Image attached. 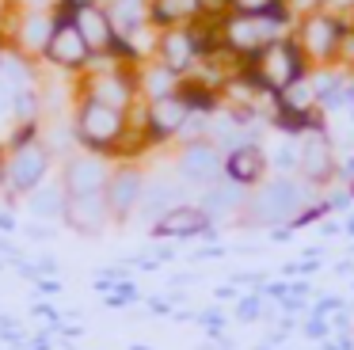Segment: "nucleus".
<instances>
[{
	"mask_svg": "<svg viewBox=\"0 0 354 350\" xmlns=\"http://www.w3.org/2000/svg\"><path fill=\"white\" fill-rule=\"evenodd\" d=\"M149 15L153 27H187V23L202 19V4L198 0H149Z\"/></svg>",
	"mask_w": 354,
	"mask_h": 350,
	"instance_id": "nucleus-21",
	"label": "nucleus"
},
{
	"mask_svg": "<svg viewBox=\"0 0 354 350\" xmlns=\"http://www.w3.org/2000/svg\"><path fill=\"white\" fill-rule=\"evenodd\" d=\"M316 187L305 183L301 175H274L263 179L259 187H252L248 205L240 213V225H255V228H278V225H293L297 213L305 205H313Z\"/></svg>",
	"mask_w": 354,
	"mask_h": 350,
	"instance_id": "nucleus-1",
	"label": "nucleus"
},
{
	"mask_svg": "<svg viewBox=\"0 0 354 350\" xmlns=\"http://www.w3.org/2000/svg\"><path fill=\"white\" fill-rule=\"evenodd\" d=\"M0 232H16V217L8 210H0Z\"/></svg>",
	"mask_w": 354,
	"mask_h": 350,
	"instance_id": "nucleus-35",
	"label": "nucleus"
},
{
	"mask_svg": "<svg viewBox=\"0 0 354 350\" xmlns=\"http://www.w3.org/2000/svg\"><path fill=\"white\" fill-rule=\"evenodd\" d=\"M214 228H217L214 217H209L198 202H179V205H171L164 217H156L153 225H149V232H153L156 240H194V236H214Z\"/></svg>",
	"mask_w": 354,
	"mask_h": 350,
	"instance_id": "nucleus-13",
	"label": "nucleus"
},
{
	"mask_svg": "<svg viewBox=\"0 0 354 350\" xmlns=\"http://www.w3.org/2000/svg\"><path fill=\"white\" fill-rule=\"evenodd\" d=\"M8 50H12V46H8V38L0 35V68H4V57H8Z\"/></svg>",
	"mask_w": 354,
	"mask_h": 350,
	"instance_id": "nucleus-43",
	"label": "nucleus"
},
{
	"mask_svg": "<svg viewBox=\"0 0 354 350\" xmlns=\"http://www.w3.org/2000/svg\"><path fill=\"white\" fill-rule=\"evenodd\" d=\"M194 107L187 103L183 91H171L160 99H145V133L153 137V145H168L179 141V133L187 129Z\"/></svg>",
	"mask_w": 354,
	"mask_h": 350,
	"instance_id": "nucleus-11",
	"label": "nucleus"
},
{
	"mask_svg": "<svg viewBox=\"0 0 354 350\" xmlns=\"http://www.w3.org/2000/svg\"><path fill=\"white\" fill-rule=\"evenodd\" d=\"M149 308H153L156 316H168V312H171V304H168V301H160V297H153V301H149Z\"/></svg>",
	"mask_w": 354,
	"mask_h": 350,
	"instance_id": "nucleus-36",
	"label": "nucleus"
},
{
	"mask_svg": "<svg viewBox=\"0 0 354 350\" xmlns=\"http://www.w3.org/2000/svg\"><path fill=\"white\" fill-rule=\"evenodd\" d=\"M335 65L346 68V73H354V19L346 23L343 38H339V53H335Z\"/></svg>",
	"mask_w": 354,
	"mask_h": 350,
	"instance_id": "nucleus-25",
	"label": "nucleus"
},
{
	"mask_svg": "<svg viewBox=\"0 0 354 350\" xmlns=\"http://www.w3.org/2000/svg\"><path fill=\"white\" fill-rule=\"evenodd\" d=\"M65 205H69V190H65V183H42V187H35L31 194H27V210H31V217L39 221H65Z\"/></svg>",
	"mask_w": 354,
	"mask_h": 350,
	"instance_id": "nucleus-20",
	"label": "nucleus"
},
{
	"mask_svg": "<svg viewBox=\"0 0 354 350\" xmlns=\"http://www.w3.org/2000/svg\"><path fill=\"white\" fill-rule=\"evenodd\" d=\"M270 172V152L263 141H248V145H236V149L225 152V179L240 183V187H259Z\"/></svg>",
	"mask_w": 354,
	"mask_h": 350,
	"instance_id": "nucleus-14",
	"label": "nucleus"
},
{
	"mask_svg": "<svg viewBox=\"0 0 354 350\" xmlns=\"http://www.w3.org/2000/svg\"><path fill=\"white\" fill-rule=\"evenodd\" d=\"M270 167H278V175H297L301 167V141L290 133H282V141L270 152Z\"/></svg>",
	"mask_w": 354,
	"mask_h": 350,
	"instance_id": "nucleus-24",
	"label": "nucleus"
},
{
	"mask_svg": "<svg viewBox=\"0 0 354 350\" xmlns=\"http://www.w3.org/2000/svg\"><path fill=\"white\" fill-rule=\"evenodd\" d=\"M4 187H8V175H4V149H0V194H4Z\"/></svg>",
	"mask_w": 354,
	"mask_h": 350,
	"instance_id": "nucleus-42",
	"label": "nucleus"
},
{
	"mask_svg": "<svg viewBox=\"0 0 354 350\" xmlns=\"http://www.w3.org/2000/svg\"><path fill=\"white\" fill-rule=\"evenodd\" d=\"M278 4H282V0H232V12H248V15H267V12H274Z\"/></svg>",
	"mask_w": 354,
	"mask_h": 350,
	"instance_id": "nucleus-27",
	"label": "nucleus"
},
{
	"mask_svg": "<svg viewBox=\"0 0 354 350\" xmlns=\"http://www.w3.org/2000/svg\"><path fill=\"white\" fill-rule=\"evenodd\" d=\"M248 194H252L248 187H240V183H232V179H221V183H214V187L202 190L198 205L214 217V225H217V221H225V217H240L244 205H248Z\"/></svg>",
	"mask_w": 354,
	"mask_h": 350,
	"instance_id": "nucleus-16",
	"label": "nucleus"
},
{
	"mask_svg": "<svg viewBox=\"0 0 354 350\" xmlns=\"http://www.w3.org/2000/svg\"><path fill=\"white\" fill-rule=\"evenodd\" d=\"M57 23H54V35H50L46 50H42V65L54 68V73L62 76H80L88 73V65L95 61V50L84 42V35H80V27L73 23V12H62V8H54Z\"/></svg>",
	"mask_w": 354,
	"mask_h": 350,
	"instance_id": "nucleus-4",
	"label": "nucleus"
},
{
	"mask_svg": "<svg viewBox=\"0 0 354 350\" xmlns=\"http://www.w3.org/2000/svg\"><path fill=\"white\" fill-rule=\"evenodd\" d=\"M156 61H160L164 68H171L176 76H191L194 68L202 65V57H206V46H202L198 38V27L194 23H187V27H164L160 38H156Z\"/></svg>",
	"mask_w": 354,
	"mask_h": 350,
	"instance_id": "nucleus-9",
	"label": "nucleus"
},
{
	"mask_svg": "<svg viewBox=\"0 0 354 350\" xmlns=\"http://www.w3.org/2000/svg\"><path fill=\"white\" fill-rule=\"evenodd\" d=\"M54 152H50V145L42 141H27V145H16V149H4V175H8V187L12 194L27 198L35 187H42V183L50 179V167H54Z\"/></svg>",
	"mask_w": 354,
	"mask_h": 350,
	"instance_id": "nucleus-6",
	"label": "nucleus"
},
{
	"mask_svg": "<svg viewBox=\"0 0 354 350\" xmlns=\"http://www.w3.org/2000/svg\"><path fill=\"white\" fill-rule=\"evenodd\" d=\"M39 289H42V293H57V289H62V282H54V278H39Z\"/></svg>",
	"mask_w": 354,
	"mask_h": 350,
	"instance_id": "nucleus-39",
	"label": "nucleus"
},
{
	"mask_svg": "<svg viewBox=\"0 0 354 350\" xmlns=\"http://www.w3.org/2000/svg\"><path fill=\"white\" fill-rule=\"evenodd\" d=\"M92 4H103V0H57L62 12H80V8H92Z\"/></svg>",
	"mask_w": 354,
	"mask_h": 350,
	"instance_id": "nucleus-34",
	"label": "nucleus"
},
{
	"mask_svg": "<svg viewBox=\"0 0 354 350\" xmlns=\"http://www.w3.org/2000/svg\"><path fill=\"white\" fill-rule=\"evenodd\" d=\"M0 255H8V259H19V255H16V248H12V243H8V236H0Z\"/></svg>",
	"mask_w": 354,
	"mask_h": 350,
	"instance_id": "nucleus-40",
	"label": "nucleus"
},
{
	"mask_svg": "<svg viewBox=\"0 0 354 350\" xmlns=\"http://www.w3.org/2000/svg\"><path fill=\"white\" fill-rule=\"evenodd\" d=\"M118 160L103 156V152H88L77 149L73 156H65L62 164V183L69 194H103L111 183V172H115Z\"/></svg>",
	"mask_w": 354,
	"mask_h": 350,
	"instance_id": "nucleus-10",
	"label": "nucleus"
},
{
	"mask_svg": "<svg viewBox=\"0 0 354 350\" xmlns=\"http://www.w3.org/2000/svg\"><path fill=\"white\" fill-rule=\"evenodd\" d=\"M297 141H301L297 175L305 183H313V187H328L339 175V167H343V156H339V145H335V137H331V126L328 129H305Z\"/></svg>",
	"mask_w": 354,
	"mask_h": 350,
	"instance_id": "nucleus-8",
	"label": "nucleus"
},
{
	"mask_svg": "<svg viewBox=\"0 0 354 350\" xmlns=\"http://www.w3.org/2000/svg\"><path fill=\"white\" fill-rule=\"evenodd\" d=\"M27 236H35V240H46V236H50V225H27Z\"/></svg>",
	"mask_w": 354,
	"mask_h": 350,
	"instance_id": "nucleus-37",
	"label": "nucleus"
},
{
	"mask_svg": "<svg viewBox=\"0 0 354 350\" xmlns=\"http://www.w3.org/2000/svg\"><path fill=\"white\" fill-rule=\"evenodd\" d=\"M259 312H263V301H259V293H252V297H240V301H236V320H240V324H252V320H259Z\"/></svg>",
	"mask_w": 354,
	"mask_h": 350,
	"instance_id": "nucleus-26",
	"label": "nucleus"
},
{
	"mask_svg": "<svg viewBox=\"0 0 354 350\" xmlns=\"http://www.w3.org/2000/svg\"><path fill=\"white\" fill-rule=\"evenodd\" d=\"M12 8H35V12H54L57 0H8Z\"/></svg>",
	"mask_w": 354,
	"mask_h": 350,
	"instance_id": "nucleus-32",
	"label": "nucleus"
},
{
	"mask_svg": "<svg viewBox=\"0 0 354 350\" xmlns=\"http://www.w3.org/2000/svg\"><path fill=\"white\" fill-rule=\"evenodd\" d=\"M176 175L187 187H214L225 179V149L214 145L209 137H194V141H179L176 152Z\"/></svg>",
	"mask_w": 354,
	"mask_h": 350,
	"instance_id": "nucleus-7",
	"label": "nucleus"
},
{
	"mask_svg": "<svg viewBox=\"0 0 354 350\" xmlns=\"http://www.w3.org/2000/svg\"><path fill=\"white\" fill-rule=\"evenodd\" d=\"M115 221L107 205V194H69V205H65V225L80 236H100L103 228Z\"/></svg>",
	"mask_w": 354,
	"mask_h": 350,
	"instance_id": "nucleus-15",
	"label": "nucleus"
},
{
	"mask_svg": "<svg viewBox=\"0 0 354 350\" xmlns=\"http://www.w3.org/2000/svg\"><path fill=\"white\" fill-rule=\"evenodd\" d=\"M27 350H50V339H46V335H42V339H31V347H27Z\"/></svg>",
	"mask_w": 354,
	"mask_h": 350,
	"instance_id": "nucleus-41",
	"label": "nucleus"
},
{
	"mask_svg": "<svg viewBox=\"0 0 354 350\" xmlns=\"http://www.w3.org/2000/svg\"><path fill=\"white\" fill-rule=\"evenodd\" d=\"M346 23H351V19L335 15L331 8H320V12H313V15H305V19H297V27H293V42L301 46V53H305L308 68L335 65L339 38H343Z\"/></svg>",
	"mask_w": 354,
	"mask_h": 350,
	"instance_id": "nucleus-5",
	"label": "nucleus"
},
{
	"mask_svg": "<svg viewBox=\"0 0 354 350\" xmlns=\"http://www.w3.org/2000/svg\"><path fill=\"white\" fill-rule=\"evenodd\" d=\"M198 4H202V15H209V19H225L232 12V0H198Z\"/></svg>",
	"mask_w": 354,
	"mask_h": 350,
	"instance_id": "nucleus-29",
	"label": "nucleus"
},
{
	"mask_svg": "<svg viewBox=\"0 0 354 350\" xmlns=\"http://www.w3.org/2000/svg\"><path fill=\"white\" fill-rule=\"evenodd\" d=\"M145 183L149 175L141 172L138 160H118L115 172H111V183H107V205L115 213V221H130L141 205V194H145Z\"/></svg>",
	"mask_w": 354,
	"mask_h": 350,
	"instance_id": "nucleus-12",
	"label": "nucleus"
},
{
	"mask_svg": "<svg viewBox=\"0 0 354 350\" xmlns=\"http://www.w3.org/2000/svg\"><path fill=\"white\" fill-rule=\"evenodd\" d=\"M278 107H286V111H293V114H313L316 107H320V91H316V84H313V73L297 76L290 88L278 91Z\"/></svg>",
	"mask_w": 354,
	"mask_h": 350,
	"instance_id": "nucleus-23",
	"label": "nucleus"
},
{
	"mask_svg": "<svg viewBox=\"0 0 354 350\" xmlns=\"http://www.w3.org/2000/svg\"><path fill=\"white\" fill-rule=\"evenodd\" d=\"M343 232H346V236H354V217H351V221H346V225H343Z\"/></svg>",
	"mask_w": 354,
	"mask_h": 350,
	"instance_id": "nucleus-44",
	"label": "nucleus"
},
{
	"mask_svg": "<svg viewBox=\"0 0 354 350\" xmlns=\"http://www.w3.org/2000/svg\"><path fill=\"white\" fill-rule=\"evenodd\" d=\"M328 331H331L328 320H320V316H313V320L305 324V335H308V339H328Z\"/></svg>",
	"mask_w": 354,
	"mask_h": 350,
	"instance_id": "nucleus-31",
	"label": "nucleus"
},
{
	"mask_svg": "<svg viewBox=\"0 0 354 350\" xmlns=\"http://www.w3.org/2000/svg\"><path fill=\"white\" fill-rule=\"evenodd\" d=\"M39 270H42V274H57V259L42 255V259H39Z\"/></svg>",
	"mask_w": 354,
	"mask_h": 350,
	"instance_id": "nucleus-38",
	"label": "nucleus"
},
{
	"mask_svg": "<svg viewBox=\"0 0 354 350\" xmlns=\"http://www.w3.org/2000/svg\"><path fill=\"white\" fill-rule=\"evenodd\" d=\"M335 308H343V297H320V304H313V316H328V312H335Z\"/></svg>",
	"mask_w": 354,
	"mask_h": 350,
	"instance_id": "nucleus-30",
	"label": "nucleus"
},
{
	"mask_svg": "<svg viewBox=\"0 0 354 350\" xmlns=\"http://www.w3.org/2000/svg\"><path fill=\"white\" fill-rule=\"evenodd\" d=\"M138 84H141V99H160V95H171V91H179L183 76H176L171 68H164L156 57H149L145 65L138 68Z\"/></svg>",
	"mask_w": 354,
	"mask_h": 350,
	"instance_id": "nucleus-22",
	"label": "nucleus"
},
{
	"mask_svg": "<svg viewBox=\"0 0 354 350\" xmlns=\"http://www.w3.org/2000/svg\"><path fill=\"white\" fill-rule=\"evenodd\" d=\"M282 4L293 12V19H305V15L320 12V8H324V0H282Z\"/></svg>",
	"mask_w": 354,
	"mask_h": 350,
	"instance_id": "nucleus-28",
	"label": "nucleus"
},
{
	"mask_svg": "<svg viewBox=\"0 0 354 350\" xmlns=\"http://www.w3.org/2000/svg\"><path fill=\"white\" fill-rule=\"evenodd\" d=\"M179 202H187V183L179 179V175H176V179H149L138 213L153 225L156 217H164V213H168L171 205H179Z\"/></svg>",
	"mask_w": 354,
	"mask_h": 350,
	"instance_id": "nucleus-17",
	"label": "nucleus"
},
{
	"mask_svg": "<svg viewBox=\"0 0 354 350\" xmlns=\"http://www.w3.org/2000/svg\"><path fill=\"white\" fill-rule=\"evenodd\" d=\"M111 23H115L118 38H133L138 30L153 27V15H149V0H103Z\"/></svg>",
	"mask_w": 354,
	"mask_h": 350,
	"instance_id": "nucleus-19",
	"label": "nucleus"
},
{
	"mask_svg": "<svg viewBox=\"0 0 354 350\" xmlns=\"http://www.w3.org/2000/svg\"><path fill=\"white\" fill-rule=\"evenodd\" d=\"M73 23L80 27L84 42L92 46L95 53H107L111 46H115V38H118V30H115V23H111V15H107V8H103V4H92V8L73 12Z\"/></svg>",
	"mask_w": 354,
	"mask_h": 350,
	"instance_id": "nucleus-18",
	"label": "nucleus"
},
{
	"mask_svg": "<svg viewBox=\"0 0 354 350\" xmlns=\"http://www.w3.org/2000/svg\"><path fill=\"white\" fill-rule=\"evenodd\" d=\"M324 8H331L343 19H354V0H324Z\"/></svg>",
	"mask_w": 354,
	"mask_h": 350,
	"instance_id": "nucleus-33",
	"label": "nucleus"
},
{
	"mask_svg": "<svg viewBox=\"0 0 354 350\" xmlns=\"http://www.w3.org/2000/svg\"><path fill=\"white\" fill-rule=\"evenodd\" d=\"M73 118V133H77V145L88 152H103V156L115 160L118 145L130 133V111H118V107H107L100 99H84L77 95L69 111Z\"/></svg>",
	"mask_w": 354,
	"mask_h": 350,
	"instance_id": "nucleus-2",
	"label": "nucleus"
},
{
	"mask_svg": "<svg viewBox=\"0 0 354 350\" xmlns=\"http://www.w3.org/2000/svg\"><path fill=\"white\" fill-rule=\"evenodd\" d=\"M244 68L255 76V84H259V88H267V91H274V95H278V91L290 88L297 76L308 73V61H305L301 46L293 42V35H290V38H278V42L263 46V50L255 53Z\"/></svg>",
	"mask_w": 354,
	"mask_h": 350,
	"instance_id": "nucleus-3",
	"label": "nucleus"
},
{
	"mask_svg": "<svg viewBox=\"0 0 354 350\" xmlns=\"http://www.w3.org/2000/svg\"><path fill=\"white\" fill-rule=\"evenodd\" d=\"M346 187H351V194H354V179H351V183H346Z\"/></svg>",
	"mask_w": 354,
	"mask_h": 350,
	"instance_id": "nucleus-45",
	"label": "nucleus"
}]
</instances>
